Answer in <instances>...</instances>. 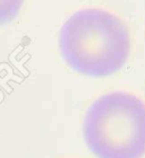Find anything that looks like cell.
<instances>
[{"instance_id": "1", "label": "cell", "mask_w": 145, "mask_h": 158, "mask_svg": "<svg viewBox=\"0 0 145 158\" xmlns=\"http://www.w3.org/2000/svg\"><path fill=\"white\" fill-rule=\"evenodd\" d=\"M59 50L72 71L92 78L112 76L125 67L132 50L125 22L101 8L79 9L59 32Z\"/></svg>"}, {"instance_id": "2", "label": "cell", "mask_w": 145, "mask_h": 158, "mask_svg": "<svg viewBox=\"0 0 145 158\" xmlns=\"http://www.w3.org/2000/svg\"><path fill=\"white\" fill-rule=\"evenodd\" d=\"M83 137L96 158H142L145 155V105L127 92L107 93L89 106Z\"/></svg>"}, {"instance_id": "3", "label": "cell", "mask_w": 145, "mask_h": 158, "mask_svg": "<svg viewBox=\"0 0 145 158\" xmlns=\"http://www.w3.org/2000/svg\"><path fill=\"white\" fill-rule=\"evenodd\" d=\"M24 0H0V26L11 23L20 13Z\"/></svg>"}]
</instances>
